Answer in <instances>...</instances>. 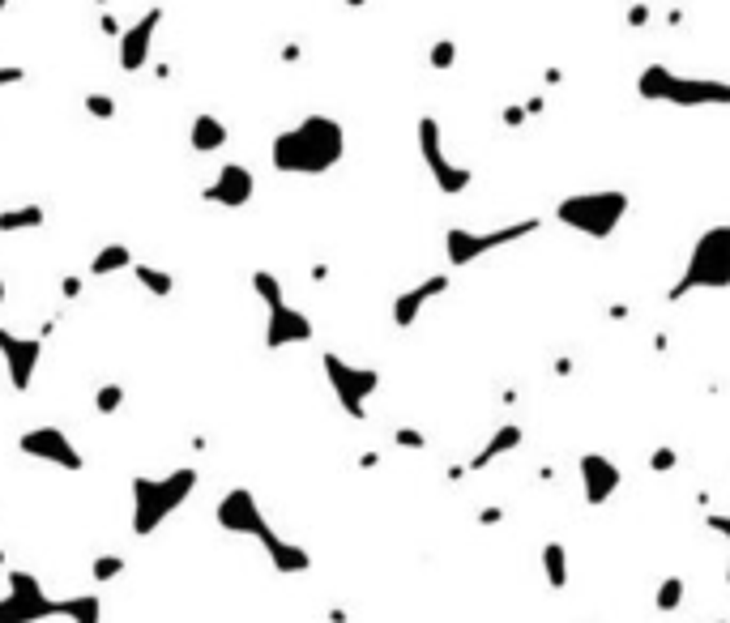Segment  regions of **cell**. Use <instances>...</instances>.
Returning a JSON list of instances; mask_svg holds the SVG:
<instances>
[{"label":"cell","instance_id":"cell-1","mask_svg":"<svg viewBox=\"0 0 730 623\" xmlns=\"http://www.w3.org/2000/svg\"><path fill=\"white\" fill-rule=\"evenodd\" d=\"M346 154V133L333 116H304L295 129L278 133L269 158L282 175H325L342 163Z\"/></svg>","mask_w":730,"mask_h":623},{"label":"cell","instance_id":"cell-2","mask_svg":"<svg viewBox=\"0 0 730 623\" xmlns=\"http://www.w3.org/2000/svg\"><path fill=\"white\" fill-rule=\"evenodd\" d=\"M726 286H730V222L701 231V239L692 244V257L684 265V274L675 278L666 299L679 303L692 291H726Z\"/></svg>","mask_w":730,"mask_h":623},{"label":"cell","instance_id":"cell-3","mask_svg":"<svg viewBox=\"0 0 730 623\" xmlns=\"http://www.w3.org/2000/svg\"><path fill=\"white\" fill-rule=\"evenodd\" d=\"M193 487H197L193 466L171 470L167 478H133V534L150 538L158 525H163L188 495H193Z\"/></svg>","mask_w":730,"mask_h":623},{"label":"cell","instance_id":"cell-4","mask_svg":"<svg viewBox=\"0 0 730 623\" xmlns=\"http://www.w3.org/2000/svg\"><path fill=\"white\" fill-rule=\"evenodd\" d=\"M628 210H632L628 193H620V188H598V193L564 197L560 205H555V218H560L568 231L585 235V239H611Z\"/></svg>","mask_w":730,"mask_h":623},{"label":"cell","instance_id":"cell-5","mask_svg":"<svg viewBox=\"0 0 730 623\" xmlns=\"http://www.w3.org/2000/svg\"><path fill=\"white\" fill-rule=\"evenodd\" d=\"M637 90L645 99L671 103V107H726L730 86L726 82H705V77H684L666 65H649L637 77Z\"/></svg>","mask_w":730,"mask_h":623},{"label":"cell","instance_id":"cell-6","mask_svg":"<svg viewBox=\"0 0 730 623\" xmlns=\"http://www.w3.org/2000/svg\"><path fill=\"white\" fill-rule=\"evenodd\" d=\"M538 231V218H521V222H509V227H496V231H466V227H449L444 231V257H449L453 269H466L474 265L487 252H496L504 244H517Z\"/></svg>","mask_w":730,"mask_h":623},{"label":"cell","instance_id":"cell-7","mask_svg":"<svg viewBox=\"0 0 730 623\" xmlns=\"http://www.w3.org/2000/svg\"><path fill=\"white\" fill-rule=\"evenodd\" d=\"M321 367H325V380H329V389L338 393V402H342V410L351 414V419H368V397L380 389V372L376 367H355V363H346L342 355H333V350H325L321 355Z\"/></svg>","mask_w":730,"mask_h":623},{"label":"cell","instance_id":"cell-8","mask_svg":"<svg viewBox=\"0 0 730 623\" xmlns=\"http://www.w3.org/2000/svg\"><path fill=\"white\" fill-rule=\"evenodd\" d=\"M419 154H423V163H427V171H432V180H436V188L444 197H457V193H466L470 188V167H457L449 154H444V133H440V120L436 116H423L419 120Z\"/></svg>","mask_w":730,"mask_h":623},{"label":"cell","instance_id":"cell-9","mask_svg":"<svg viewBox=\"0 0 730 623\" xmlns=\"http://www.w3.org/2000/svg\"><path fill=\"white\" fill-rule=\"evenodd\" d=\"M18 449L26 457L47 461V466H60V470H69V474H82L86 470V457L77 453V444L60 427H30V431H22Z\"/></svg>","mask_w":730,"mask_h":623},{"label":"cell","instance_id":"cell-10","mask_svg":"<svg viewBox=\"0 0 730 623\" xmlns=\"http://www.w3.org/2000/svg\"><path fill=\"white\" fill-rule=\"evenodd\" d=\"M214 517H218L222 530H227V534H240V538H261V534L269 530V521H265V513H261L257 495H252L248 487H235V491L222 495L218 508H214Z\"/></svg>","mask_w":730,"mask_h":623},{"label":"cell","instance_id":"cell-11","mask_svg":"<svg viewBox=\"0 0 730 623\" xmlns=\"http://www.w3.org/2000/svg\"><path fill=\"white\" fill-rule=\"evenodd\" d=\"M252 193H257V175H252L244 163H222L214 180L201 188V201L222 205V210H244L252 201Z\"/></svg>","mask_w":730,"mask_h":623},{"label":"cell","instance_id":"cell-12","mask_svg":"<svg viewBox=\"0 0 730 623\" xmlns=\"http://www.w3.org/2000/svg\"><path fill=\"white\" fill-rule=\"evenodd\" d=\"M163 26V5H150L133 26H124L120 35V73H141L154 52V35Z\"/></svg>","mask_w":730,"mask_h":623},{"label":"cell","instance_id":"cell-13","mask_svg":"<svg viewBox=\"0 0 730 623\" xmlns=\"http://www.w3.org/2000/svg\"><path fill=\"white\" fill-rule=\"evenodd\" d=\"M577 474H581L585 508H602V504H611V495L620 491V483H624L620 466H615V461H611L607 453H581Z\"/></svg>","mask_w":730,"mask_h":623},{"label":"cell","instance_id":"cell-14","mask_svg":"<svg viewBox=\"0 0 730 623\" xmlns=\"http://www.w3.org/2000/svg\"><path fill=\"white\" fill-rule=\"evenodd\" d=\"M0 359H5V367H9V385L18 393H26L30 376H35V367L43 359V342L22 338V333H13V329H0Z\"/></svg>","mask_w":730,"mask_h":623},{"label":"cell","instance_id":"cell-15","mask_svg":"<svg viewBox=\"0 0 730 623\" xmlns=\"http://www.w3.org/2000/svg\"><path fill=\"white\" fill-rule=\"evenodd\" d=\"M312 338H316V325L299 308H291V303H282V308H269V325H265V346L269 350L299 346V342H312Z\"/></svg>","mask_w":730,"mask_h":623},{"label":"cell","instance_id":"cell-16","mask_svg":"<svg viewBox=\"0 0 730 623\" xmlns=\"http://www.w3.org/2000/svg\"><path fill=\"white\" fill-rule=\"evenodd\" d=\"M449 274H432V278H423L419 286H410V291H402L398 299H393V325L398 329H410L419 321V312L427 308L432 299H440L444 291H449Z\"/></svg>","mask_w":730,"mask_h":623},{"label":"cell","instance_id":"cell-17","mask_svg":"<svg viewBox=\"0 0 730 623\" xmlns=\"http://www.w3.org/2000/svg\"><path fill=\"white\" fill-rule=\"evenodd\" d=\"M261 547H265V555H269V564H274L282 577H299V572H312V555L299 547V542H287L278 530H265L261 538Z\"/></svg>","mask_w":730,"mask_h":623},{"label":"cell","instance_id":"cell-18","mask_svg":"<svg viewBox=\"0 0 730 623\" xmlns=\"http://www.w3.org/2000/svg\"><path fill=\"white\" fill-rule=\"evenodd\" d=\"M43 619H56V602L47 594H39V598H22V594L0 598V623H43Z\"/></svg>","mask_w":730,"mask_h":623},{"label":"cell","instance_id":"cell-19","mask_svg":"<svg viewBox=\"0 0 730 623\" xmlns=\"http://www.w3.org/2000/svg\"><path fill=\"white\" fill-rule=\"evenodd\" d=\"M521 440H526L521 423H504V427H496V431H491V440L483 444V453H474L466 470H487L496 457H509L513 449H521Z\"/></svg>","mask_w":730,"mask_h":623},{"label":"cell","instance_id":"cell-20","mask_svg":"<svg viewBox=\"0 0 730 623\" xmlns=\"http://www.w3.org/2000/svg\"><path fill=\"white\" fill-rule=\"evenodd\" d=\"M227 141H231V129L218 116H210V111L193 116V129H188V146H193V154H218Z\"/></svg>","mask_w":730,"mask_h":623},{"label":"cell","instance_id":"cell-21","mask_svg":"<svg viewBox=\"0 0 730 623\" xmlns=\"http://www.w3.org/2000/svg\"><path fill=\"white\" fill-rule=\"evenodd\" d=\"M65 615L69 623H103V598L99 594H77L56 602V619Z\"/></svg>","mask_w":730,"mask_h":623},{"label":"cell","instance_id":"cell-22","mask_svg":"<svg viewBox=\"0 0 730 623\" xmlns=\"http://www.w3.org/2000/svg\"><path fill=\"white\" fill-rule=\"evenodd\" d=\"M47 210L43 205H13V210H0V235H18V231H39Z\"/></svg>","mask_w":730,"mask_h":623},{"label":"cell","instance_id":"cell-23","mask_svg":"<svg viewBox=\"0 0 730 623\" xmlns=\"http://www.w3.org/2000/svg\"><path fill=\"white\" fill-rule=\"evenodd\" d=\"M120 269H133V248H129V244H103V248L90 257V274H94V278L120 274Z\"/></svg>","mask_w":730,"mask_h":623},{"label":"cell","instance_id":"cell-24","mask_svg":"<svg viewBox=\"0 0 730 623\" xmlns=\"http://www.w3.org/2000/svg\"><path fill=\"white\" fill-rule=\"evenodd\" d=\"M133 278H137L141 291H150L154 299H167L171 291H176V278H171L167 269H158V265H146V261H133Z\"/></svg>","mask_w":730,"mask_h":623},{"label":"cell","instance_id":"cell-25","mask_svg":"<svg viewBox=\"0 0 730 623\" xmlns=\"http://www.w3.org/2000/svg\"><path fill=\"white\" fill-rule=\"evenodd\" d=\"M543 572H547V585L551 589H564L568 585V547L560 538H551L543 547Z\"/></svg>","mask_w":730,"mask_h":623},{"label":"cell","instance_id":"cell-26","mask_svg":"<svg viewBox=\"0 0 730 623\" xmlns=\"http://www.w3.org/2000/svg\"><path fill=\"white\" fill-rule=\"evenodd\" d=\"M252 291L261 295L265 308H282V303H287V295H282V278L269 274V269H257V274H252Z\"/></svg>","mask_w":730,"mask_h":623},{"label":"cell","instance_id":"cell-27","mask_svg":"<svg viewBox=\"0 0 730 623\" xmlns=\"http://www.w3.org/2000/svg\"><path fill=\"white\" fill-rule=\"evenodd\" d=\"M684 589H688V585H684V581H679V577H666V581H658V594H654V606H658V611H662V615H675V611H679V606H684Z\"/></svg>","mask_w":730,"mask_h":623},{"label":"cell","instance_id":"cell-28","mask_svg":"<svg viewBox=\"0 0 730 623\" xmlns=\"http://www.w3.org/2000/svg\"><path fill=\"white\" fill-rule=\"evenodd\" d=\"M82 107H86L90 120H116V99H111V94H103V90H90L86 99H82Z\"/></svg>","mask_w":730,"mask_h":623},{"label":"cell","instance_id":"cell-29","mask_svg":"<svg viewBox=\"0 0 730 623\" xmlns=\"http://www.w3.org/2000/svg\"><path fill=\"white\" fill-rule=\"evenodd\" d=\"M120 406H124V385H116V380L99 385V393H94V410H99V414H116Z\"/></svg>","mask_w":730,"mask_h":623},{"label":"cell","instance_id":"cell-30","mask_svg":"<svg viewBox=\"0 0 730 623\" xmlns=\"http://www.w3.org/2000/svg\"><path fill=\"white\" fill-rule=\"evenodd\" d=\"M124 568H129V564H124L120 555H99V559H94V564H90V577L99 581V585H107V581H116Z\"/></svg>","mask_w":730,"mask_h":623},{"label":"cell","instance_id":"cell-31","mask_svg":"<svg viewBox=\"0 0 730 623\" xmlns=\"http://www.w3.org/2000/svg\"><path fill=\"white\" fill-rule=\"evenodd\" d=\"M9 594H22V598H39V594H43V585H39V577H30V572L13 568V572H9Z\"/></svg>","mask_w":730,"mask_h":623},{"label":"cell","instance_id":"cell-32","mask_svg":"<svg viewBox=\"0 0 730 623\" xmlns=\"http://www.w3.org/2000/svg\"><path fill=\"white\" fill-rule=\"evenodd\" d=\"M427 60H432V69H440V73L453 69L457 65V43L453 39H436L432 43V56H427Z\"/></svg>","mask_w":730,"mask_h":623},{"label":"cell","instance_id":"cell-33","mask_svg":"<svg viewBox=\"0 0 730 623\" xmlns=\"http://www.w3.org/2000/svg\"><path fill=\"white\" fill-rule=\"evenodd\" d=\"M393 444H398V449H415L419 453V449H427V436H423V431H415V427H398V431H393Z\"/></svg>","mask_w":730,"mask_h":623},{"label":"cell","instance_id":"cell-34","mask_svg":"<svg viewBox=\"0 0 730 623\" xmlns=\"http://www.w3.org/2000/svg\"><path fill=\"white\" fill-rule=\"evenodd\" d=\"M675 466H679V453L666 449V444H662V449H654V457H649V470H654V474H671Z\"/></svg>","mask_w":730,"mask_h":623},{"label":"cell","instance_id":"cell-35","mask_svg":"<svg viewBox=\"0 0 730 623\" xmlns=\"http://www.w3.org/2000/svg\"><path fill=\"white\" fill-rule=\"evenodd\" d=\"M705 530L718 534V538H726V547H730V517H726V513H709V517H705ZM726 585H730V564H726Z\"/></svg>","mask_w":730,"mask_h":623},{"label":"cell","instance_id":"cell-36","mask_svg":"<svg viewBox=\"0 0 730 623\" xmlns=\"http://www.w3.org/2000/svg\"><path fill=\"white\" fill-rule=\"evenodd\" d=\"M22 82H26L22 65H0V90H5V86H22Z\"/></svg>","mask_w":730,"mask_h":623},{"label":"cell","instance_id":"cell-37","mask_svg":"<svg viewBox=\"0 0 730 623\" xmlns=\"http://www.w3.org/2000/svg\"><path fill=\"white\" fill-rule=\"evenodd\" d=\"M99 30H103L107 39H120V35H124V26L116 22V13H107V9L99 13Z\"/></svg>","mask_w":730,"mask_h":623},{"label":"cell","instance_id":"cell-38","mask_svg":"<svg viewBox=\"0 0 730 623\" xmlns=\"http://www.w3.org/2000/svg\"><path fill=\"white\" fill-rule=\"evenodd\" d=\"M82 291H86V282L77 278V274H69V278H60V295L65 299H82Z\"/></svg>","mask_w":730,"mask_h":623},{"label":"cell","instance_id":"cell-39","mask_svg":"<svg viewBox=\"0 0 730 623\" xmlns=\"http://www.w3.org/2000/svg\"><path fill=\"white\" fill-rule=\"evenodd\" d=\"M278 60H282V65H299V60H304V43H282Z\"/></svg>","mask_w":730,"mask_h":623},{"label":"cell","instance_id":"cell-40","mask_svg":"<svg viewBox=\"0 0 730 623\" xmlns=\"http://www.w3.org/2000/svg\"><path fill=\"white\" fill-rule=\"evenodd\" d=\"M628 22H632V26H645V22H649V9H645V5H632V9H628Z\"/></svg>","mask_w":730,"mask_h":623},{"label":"cell","instance_id":"cell-41","mask_svg":"<svg viewBox=\"0 0 730 623\" xmlns=\"http://www.w3.org/2000/svg\"><path fill=\"white\" fill-rule=\"evenodd\" d=\"M521 120H526V107H509V111H504V124H521Z\"/></svg>","mask_w":730,"mask_h":623},{"label":"cell","instance_id":"cell-42","mask_svg":"<svg viewBox=\"0 0 730 623\" xmlns=\"http://www.w3.org/2000/svg\"><path fill=\"white\" fill-rule=\"evenodd\" d=\"M342 5H346V9H363V5H368V0H342Z\"/></svg>","mask_w":730,"mask_h":623},{"label":"cell","instance_id":"cell-43","mask_svg":"<svg viewBox=\"0 0 730 623\" xmlns=\"http://www.w3.org/2000/svg\"><path fill=\"white\" fill-rule=\"evenodd\" d=\"M5 299H9V291H5V278H0V303H5Z\"/></svg>","mask_w":730,"mask_h":623},{"label":"cell","instance_id":"cell-44","mask_svg":"<svg viewBox=\"0 0 730 623\" xmlns=\"http://www.w3.org/2000/svg\"><path fill=\"white\" fill-rule=\"evenodd\" d=\"M5 9H9V0H0V13H5Z\"/></svg>","mask_w":730,"mask_h":623},{"label":"cell","instance_id":"cell-45","mask_svg":"<svg viewBox=\"0 0 730 623\" xmlns=\"http://www.w3.org/2000/svg\"><path fill=\"white\" fill-rule=\"evenodd\" d=\"M0 564H5V551H0Z\"/></svg>","mask_w":730,"mask_h":623},{"label":"cell","instance_id":"cell-46","mask_svg":"<svg viewBox=\"0 0 730 623\" xmlns=\"http://www.w3.org/2000/svg\"><path fill=\"white\" fill-rule=\"evenodd\" d=\"M94 5H107V0H94Z\"/></svg>","mask_w":730,"mask_h":623},{"label":"cell","instance_id":"cell-47","mask_svg":"<svg viewBox=\"0 0 730 623\" xmlns=\"http://www.w3.org/2000/svg\"><path fill=\"white\" fill-rule=\"evenodd\" d=\"M713 623H726V619H713Z\"/></svg>","mask_w":730,"mask_h":623}]
</instances>
